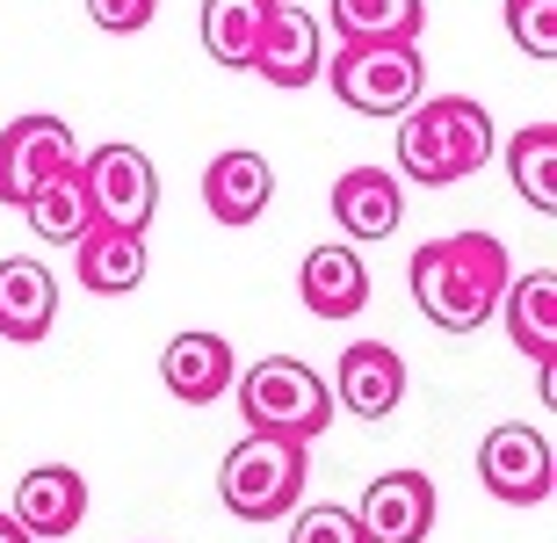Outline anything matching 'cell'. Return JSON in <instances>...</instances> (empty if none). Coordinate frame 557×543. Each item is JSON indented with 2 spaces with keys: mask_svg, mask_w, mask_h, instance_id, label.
I'll return each instance as SVG.
<instances>
[{
  "mask_svg": "<svg viewBox=\"0 0 557 543\" xmlns=\"http://www.w3.org/2000/svg\"><path fill=\"white\" fill-rule=\"evenodd\" d=\"M59 319V275L29 261V254H8L0 261V341H44Z\"/></svg>",
  "mask_w": 557,
  "mask_h": 543,
  "instance_id": "cell-16",
  "label": "cell"
},
{
  "mask_svg": "<svg viewBox=\"0 0 557 543\" xmlns=\"http://www.w3.org/2000/svg\"><path fill=\"white\" fill-rule=\"evenodd\" d=\"M406 218V182L392 168H348L333 182V225L348 232V247L362 239H392Z\"/></svg>",
  "mask_w": 557,
  "mask_h": 543,
  "instance_id": "cell-13",
  "label": "cell"
},
{
  "mask_svg": "<svg viewBox=\"0 0 557 543\" xmlns=\"http://www.w3.org/2000/svg\"><path fill=\"white\" fill-rule=\"evenodd\" d=\"M73 275L95 297H131L145 283V232H116V225L81 232L73 239Z\"/></svg>",
  "mask_w": 557,
  "mask_h": 543,
  "instance_id": "cell-19",
  "label": "cell"
},
{
  "mask_svg": "<svg viewBox=\"0 0 557 543\" xmlns=\"http://www.w3.org/2000/svg\"><path fill=\"white\" fill-rule=\"evenodd\" d=\"M81 168V138H73V124L65 116H15V124L0 131V203L22 210L29 196H37L44 182H59V174Z\"/></svg>",
  "mask_w": 557,
  "mask_h": 543,
  "instance_id": "cell-7",
  "label": "cell"
},
{
  "mask_svg": "<svg viewBox=\"0 0 557 543\" xmlns=\"http://www.w3.org/2000/svg\"><path fill=\"white\" fill-rule=\"evenodd\" d=\"M8 515L22 522L29 543H65L87 522V479L73 471V464H37V471H22Z\"/></svg>",
  "mask_w": 557,
  "mask_h": 543,
  "instance_id": "cell-11",
  "label": "cell"
},
{
  "mask_svg": "<svg viewBox=\"0 0 557 543\" xmlns=\"http://www.w3.org/2000/svg\"><path fill=\"white\" fill-rule=\"evenodd\" d=\"M355 529H362V543H428L434 536V479L413 471V464L370 479V493L355 507Z\"/></svg>",
  "mask_w": 557,
  "mask_h": 543,
  "instance_id": "cell-9",
  "label": "cell"
},
{
  "mask_svg": "<svg viewBox=\"0 0 557 543\" xmlns=\"http://www.w3.org/2000/svg\"><path fill=\"white\" fill-rule=\"evenodd\" d=\"M269 8L275 0H203V51L232 73L253 65V44L269 29Z\"/></svg>",
  "mask_w": 557,
  "mask_h": 543,
  "instance_id": "cell-21",
  "label": "cell"
},
{
  "mask_svg": "<svg viewBox=\"0 0 557 543\" xmlns=\"http://www.w3.org/2000/svg\"><path fill=\"white\" fill-rule=\"evenodd\" d=\"M269 203H275V168L261 160V152L232 146V152H218V160L203 168V210L218 218V225H253Z\"/></svg>",
  "mask_w": 557,
  "mask_h": 543,
  "instance_id": "cell-15",
  "label": "cell"
},
{
  "mask_svg": "<svg viewBox=\"0 0 557 543\" xmlns=\"http://www.w3.org/2000/svg\"><path fill=\"white\" fill-rule=\"evenodd\" d=\"M81 188H87V210L95 225H116V232H145L152 225V203H160V174L138 146L109 138V146L81 152Z\"/></svg>",
  "mask_w": 557,
  "mask_h": 543,
  "instance_id": "cell-6",
  "label": "cell"
},
{
  "mask_svg": "<svg viewBox=\"0 0 557 543\" xmlns=\"http://www.w3.org/2000/svg\"><path fill=\"white\" fill-rule=\"evenodd\" d=\"M507 37L536 65L557 59V0H507Z\"/></svg>",
  "mask_w": 557,
  "mask_h": 543,
  "instance_id": "cell-24",
  "label": "cell"
},
{
  "mask_svg": "<svg viewBox=\"0 0 557 543\" xmlns=\"http://www.w3.org/2000/svg\"><path fill=\"white\" fill-rule=\"evenodd\" d=\"M319 65H326V44H319V22L305 15V0H275L247 73H261L275 95H297V87L319 81Z\"/></svg>",
  "mask_w": 557,
  "mask_h": 543,
  "instance_id": "cell-10",
  "label": "cell"
},
{
  "mask_svg": "<svg viewBox=\"0 0 557 543\" xmlns=\"http://www.w3.org/2000/svg\"><path fill=\"white\" fill-rule=\"evenodd\" d=\"M232 341L225 334H174L166 341V356H160V384L182 406H210V398H225L232 392Z\"/></svg>",
  "mask_w": 557,
  "mask_h": 543,
  "instance_id": "cell-17",
  "label": "cell"
},
{
  "mask_svg": "<svg viewBox=\"0 0 557 543\" xmlns=\"http://www.w3.org/2000/svg\"><path fill=\"white\" fill-rule=\"evenodd\" d=\"M326 392H333V406H348L355 420H392L398 398H406V356H398L392 341H355Z\"/></svg>",
  "mask_w": 557,
  "mask_h": 543,
  "instance_id": "cell-12",
  "label": "cell"
},
{
  "mask_svg": "<svg viewBox=\"0 0 557 543\" xmlns=\"http://www.w3.org/2000/svg\"><path fill=\"white\" fill-rule=\"evenodd\" d=\"M239 414H247V435H269V442H297V449H311V442L333 428V392L326 377L311 370V362L297 356H269L253 362L247 377H239Z\"/></svg>",
  "mask_w": 557,
  "mask_h": 543,
  "instance_id": "cell-3",
  "label": "cell"
},
{
  "mask_svg": "<svg viewBox=\"0 0 557 543\" xmlns=\"http://www.w3.org/2000/svg\"><path fill=\"white\" fill-rule=\"evenodd\" d=\"M341 44H420L428 0H333Z\"/></svg>",
  "mask_w": 557,
  "mask_h": 543,
  "instance_id": "cell-20",
  "label": "cell"
},
{
  "mask_svg": "<svg viewBox=\"0 0 557 543\" xmlns=\"http://www.w3.org/2000/svg\"><path fill=\"white\" fill-rule=\"evenodd\" d=\"M319 73H326V87L355 116H406L413 102H428V95H420V87H428L420 44H341Z\"/></svg>",
  "mask_w": 557,
  "mask_h": 543,
  "instance_id": "cell-4",
  "label": "cell"
},
{
  "mask_svg": "<svg viewBox=\"0 0 557 543\" xmlns=\"http://www.w3.org/2000/svg\"><path fill=\"white\" fill-rule=\"evenodd\" d=\"M0 543H29V536H22V522L8 515V507H0Z\"/></svg>",
  "mask_w": 557,
  "mask_h": 543,
  "instance_id": "cell-27",
  "label": "cell"
},
{
  "mask_svg": "<svg viewBox=\"0 0 557 543\" xmlns=\"http://www.w3.org/2000/svg\"><path fill=\"white\" fill-rule=\"evenodd\" d=\"M87 15H95V29H109V37H138L145 22L160 15V0H87Z\"/></svg>",
  "mask_w": 557,
  "mask_h": 543,
  "instance_id": "cell-26",
  "label": "cell"
},
{
  "mask_svg": "<svg viewBox=\"0 0 557 543\" xmlns=\"http://www.w3.org/2000/svg\"><path fill=\"white\" fill-rule=\"evenodd\" d=\"M22 218L37 225V239H51V247H73L81 232H95V210H87V188H81V168L59 174V182H44L29 203H22Z\"/></svg>",
  "mask_w": 557,
  "mask_h": 543,
  "instance_id": "cell-23",
  "label": "cell"
},
{
  "mask_svg": "<svg viewBox=\"0 0 557 543\" xmlns=\"http://www.w3.org/2000/svg\"><path fill=\"white\" fill-rule=\"evenodd\" d=\"M499 312H507V334H515L521 356L536 362V370H550V362H557V269L507 275Z\"/></svg>",
  "mask_w": 557,
  "mask_h": 543,
  "instance_id": "cell-18",
  "label": "cell"
},
{
  "mask_svg": "<svg viewBox=\"0 0 557 543\" xmlns=\"http://www.w3.org/2000/svg\"><path fill=\"white\" fill-rule=\"evenodd\" d=\"M297 297H305V312L326 319V326L355 319L362 305H370V269H362V254L355 247H311L305 269H297Z\"/></svg>",
  "mask_w": 557,
  "mask_h": 543,
  "instance_id": "cell-14",
  "label": "cell"
},
{
  "mask_svg": "<svg viewBox=\"0 0 557 543\" xmlns=\"http://www.w3.org/2000/svg\"><path fill=\"white\" fill-rule=\"evenodd\" d=\"M305 449L297 442H269V435H239L218 464V501L239 515V522H275L297 507L305 493Z\"/></svg>",
  "mask_w": 557,
  "mask_h": 543,
  "instance_id": "cell-5",
  "label": "cell"
},
{
  "mask_svg": "<svg viewBox=\"0 0 557 543\" xmlns=\"http://www.w3.org/2000/svg\"><path fill=\"white\" fill-rule=\"evenodd\" d=\"M507 174H515L521 203L550 218L557 210V124H521L507 138Z\"/></svg>",
  "mask_w": 557,
  "mask_h": 543,
  "instance_id": "cell-22",
  "label": "cell"
},
{
  "mask_svg": "<svg viewBox=\"0 0 557 543\" xmlns=\"http://www.w3.org/2000/svg\"><path fill=\"white\" fill-rule=\"evenodd\" d=\"M507 247H499L493 232H449V239H428L413 247V305L442 326V334H478L485 319L499 312V291H507Z\"/></svg>",
  "mask_w": 557,
  "mask_h": 543,
  "instance_id": "cell-1",
  "label": "cell"
},
{
  "mask_svg": "<svg viewBox=\"0 0 557 543\" xmlns=\"http://www.w3.org/2000/svg\"><path fill=\"white\" fill-rule=\"evenodd\" d=\"M289 543H362L355 507H305V515H297V529H289Z\"/></svg>",
  "mask_w": 557,
  "mask_h": 543,
  "instance_id": "cell-25",
  "label": "cell"
},
{
  "mask_svg": "<svg viewBox=\"0 0 557 543\" xmlns=\"http://www.w3.org/2000/svg\"><path fill=\"white\" fill-rule=\"evenodd\" d=\"M493 160V109L471 95H434L398 116V182L449 188Z\"/></svg>",
  "mask_w": 557,
  "mask_h": 543,
  "instance_id": "cell-2",
  "label": "cell"
},
{
  "mask_svg": "<svg viewBox=\"0 0 557 543\" xmlns=\"http://www.w3.org/2000/svg\"><path fill=\"white\" fill-rule=\"evenodd\" d=\"M478 485L493 493L499 507H543L557 485V457H550V435L529 428V420H507L485 435L478 449Z\"/></svg>",
  "mask_w": 557,
  "mask_h": 543,
  "instance_id": "cell-8",
  "label": "cell"
}]
</instances>
